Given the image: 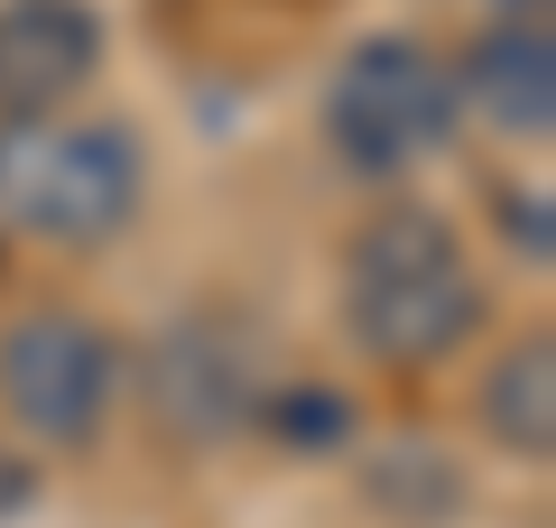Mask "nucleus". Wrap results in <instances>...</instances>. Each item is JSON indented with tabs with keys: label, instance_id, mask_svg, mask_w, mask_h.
Masks as SVG:
<instances>
[{
	"label": "nucleus",
	"instance_id": "f257e3e1",
	"mask_svg": "<svg viewBox=\"0 0 556 528\" xmlns=\"http://www.w3.org/2000/svg\"><path fill=\"white\" fill-rule=\"evenodd\" d=\"M482 325V278L455 223L427 204H390L343 251V334L390 372H437Z\"/></svg>",
	"mask_w": 556,
	"mask_h": 528
},
{
	"label": "nucleus",
	"instance_id": "f03ea898",
	"mask_svg": "<svg viewBox=\"0 0 556 528\" xmlns=\"http://www.w3.org/2000/svg\"><path fill=\"white\" fill-rule=\"evenodd\" d=\"M139 196H149V158L121 121H0V223L10 232L102 251L112 232H130Z\"/></svg>",
	"mask_w": 556,
	"mask_h": 528
},
{
	"label": "nucleus",
	"instance_id": "7ed1b4c3",
	"mask_svg": "<svg viewBox=\"0 0 556 528\" xmlns=\"http://www.w3.org/2000/svg\"><path fill=\"white\" fill-rule=\"evenodd\" d=\"M455 65L417 38H362L325 84V139L353 176H408L455 139Z\"/></svg>",
	"mask_w": 556,
	"mask_h": 528
},
{
	"label": "nucleus",
	"instance_id": "20e7f679",
	"mask_svg": "<svg viewBox=\"0 0 556 528\" xmlns=\"http://www.w3.org/2000/svg\"><path fill=\"white\" fill-rule=\"evenodd\" d=\"M121 399V352L93 315L75 306H28L0 334V408L38 445H93Z\"/></svg>",
	"mask_w": 556,
	"mask_h": 528
},
{
	"label": "nucleus",
	"instance_id": "39448f33",
	"mask_svg": "<svg viewBox=\"0 0 556 528\" xmlns=\"http://www.w3.org/2000/svg\"><path fill=\"white\" fill-rule=\"evenodd\" d=\"M139 390H149V417L177 445H223V436L260 427L269 372H260L251 325H232V315H177L149 343V380Z\"/></svg>",
	"mask_w": 556,
	"mask_h": 528
},
{
	"label": "nucleus",
	"instance_id": "423d86ee",
	"mask_svg": "<svg viewBox=\"0 0 556 528\" xmlns=\"http://www.w3.org/2000/svg\"><path fill=\"white\" fill-rule=\"evenodd\" d=\"M102 75L93 0H0V121H56Z\"/></svg>",
	"mask_w": 556,
	"mask_h": 528
},
{
	"label": "nucleus",
	"instance_id": "0eeeda50",
	"mask_svg": "<svg viewBox=\"0 0 556 528\" xmlns=\"http://www.w3.org/2000/svg\"><path fill=\"white\" fill-rule=\"evenodd\" d=\"M455 102L482 112L501 139H547L556 130V47L538 20H501L464 47L455 65Z\"/></svg>",
	"mask_w": 556,
	"mask_h": 528
},
{
	"label": "nucleus",
	"instance_id": "6e6552de",
	"mask_svg": "<svg viewBox=\"0 0 556 528\" xmlns=\"http://www.w3.org/2000/svg\"><path fill=\"white\" fill-rule=\"evenodd\" d=\"M482 427L519 464H547L556 454V343L547 334H529V343H510L492 362V380H482Z\"/></svg>",
	"mask_w": 556,
	"mask_h": 528
},
{
	"label": "nucleus",
	"instance_id": "1a4fd4ad",
	"mask_svg": "<svg viewBox=\"0 0 556 528\" xmlns=\"http://www.w3.org/2000/svg\"><path fill=\"white\" fill-rule=\"evenodd\" d=\"M260 427H269L288 454H334L343 436H353V408H343L325 380H269V399H260Z\"/></svg>",
	"mask_w": 556,
	"mask_h": 528
},
{
	"label": "nucleus",
	"instance_id": "9d476101",
	"mask_svg": "<svg viewBox=\"0 0 556 528\" xmlns=\"http://www.w3.org/2000/svg\"><path fill=\"white\" fill-rule=\"evenodd\" d=\"M28 501H38V464H28V454H10V445H0V519H20Z\"/></svg>",
	"mask_w": 556,
	"mask_h": 528
},
{
	"label": "nucleus",
	"instance_id": "9b49d317",
	"mask_svg": "<svg viewBox=\"0 0 556 528\" xmlns=\"http://www.w3.org/2000/svg\"><path fill=\"white\" fill-rule=\"evenodd\" d=\"M501 10H510V20H538V10H547V0H501Z\"/></svg>",
	"mask_w": 556,
	"mask_h": 528
}]
</instances>
